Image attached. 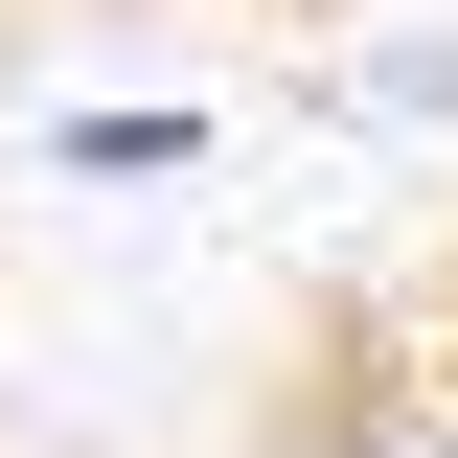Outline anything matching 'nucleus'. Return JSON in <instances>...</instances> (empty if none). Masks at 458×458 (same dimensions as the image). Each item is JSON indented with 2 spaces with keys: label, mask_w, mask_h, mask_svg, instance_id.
Segmentation results:
<instances>
[{
  "label": "nucleus",
  "mask_w": 458,
  "mask_h": 458,
  "mask_svg": "<svg viewBox=\"0 0 458 458\" xmlns=\"http://www.w3.org/2000/svg\"><path fill=\"white\" fill-rule=\"evenodd\" d=\"M69 161L92 183H161V161H207V114H69Z\"/></svg>",
  "instance_id": "obj_1"
}]
</instances>
